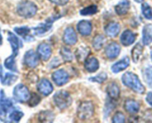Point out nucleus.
I'll use <instances>...</instances> for the list:
<instances>
[{
    "label": "nucleus",
    "mask_w": 152,
    "mask_h": 123,
    "mask_svg": "<svg viewBox=\"0 0 152 123\" xmlns=\"http://www.w3.org/2000/svg\"><path fill=\"white\" fill-rule=\"evenodd\" d=\"M122 82L125 86L131 88L139 94H142L145 91V88L142 84L138 76L132 72H126L124 73L122 76Z\"/></svg>",
    "instance_id": "obj_1"
},
{
    "label": "nucleus",
    "mask_w": 152,
    "mask_h": 123,
    "mask_svg": "<svg viewBox=\"0 0 152 123\" xmlns=\"http://www.w3.org/2000/svg\"><path fill=\"white\" fill-rule=\"evenodd\" d=\"M17 12L23 18H31L37 12V6L31 1H23L17 5Z\"/></svg>",
    "instance_id": "obj_2"
},
{
    "label": "nucleus",
    "mask_w": 152,
    "mask_h": 123,
    "mask_svg": "<svg viewBox=\"0 0 152 123\" xmlns=\"http://www.w3.org/2000/svg\"><path fill=\"white\" fill-rule=\"evenodd\" d=\"M53 101L58 108L63 110L71 105L72 99L68 92L65 91H59L54 95Z\"/></svg>",
    "instance_id": "obj_3"
},
{
    "label": "nucleus",
    "mask_w": 152,
    "mask_h": 123,
    "mask_svg": "<svg viewBox=\"0 0 152 123\" xmlns=\"http://www.w3.org/2000/svg\"><path fill=\"white\" fill-rule=\"evenodd\" d=\"M94 114V106L91 102H81L77 110V115L81 119L85 120L91 118Z\"/></svg>",
    "instance_id": "obj_4"
},
{
    "label": "nucleus",
    "mask_w": 152,
    "mask_h": 123,
    "mask_svg": "<svg viewBox=\"0 0 152 123\" xmlns=\"http://www.w3.org/2000/svg\"><path fill=\"white\" fill-rule=\"evenodd\" d=\"M14 97L17 102L23 103V102H28L30 98V92L28 88L26 85L23 84H19L14 88Z\"/></svg>",
    "instance_id": "obj_5"
},
{
    "label": "nucleus",
    "mask_w": 152,
    "mask_h": 123,
    "mask_svg": "<svg viewBox=\"0 0 152 123\" xmlns=\"http://www.w3.org/2000/svg\"><path fill=\"white\" fill-rule=\"evenodd\" d=\"M61 17V16H57V17H53L48 19L45 22L41 23V24H40L37 27H34V34L37 36L44 35L45 34L49 32V30L52 29L54 22L56 21L57 19H58Z\"/></svg>",
    "instance_id": "obj_6"
},
{
    "label": "nucleus",
    "mask_w": 152,
    "mask_h": 123,
    "mask_svg": "<svg viewBox=\"0 0 152 123\" xmlns=\"http://www.w3.org/2000/svg\"><path fill=\"white\" fill-rule=\"evenodd\" d=\"M13 102L10 99L5 97L3 92H1V99H0V118L5 120L7 113L12 109Z\"/></svg>",
    "instance_id": "obj_7"
},
{
    "label": "nucleus",
    "mask_w": 152,
    "mask_h": 123,
    "mask_svg": "<svg viewBox=\"0 0 152 123\" xmlns=\"http://www.w3.org/2000/svg\"><path fill=\"white\" fill-rule=\"evenodd\" d=\"M39 56L33 50H29L25 53L23 61L27 67L34 68L39 65Z\"/></svg>",
    "instance_id": "obj_8"
},
{
    "label": "nucleus",
    "mask_w": 152,
    "mask_h": 123,
    "mask_svg": "<svg viewBox=\"0 0 152 123\" xmlns=\"http://www.w3.org/2000/svg\"><path fill=\"white\" fill-rule=\"evenodd\" d=\"M37 88V91H39V93L45 96H49L53 91V86H52L51 82L49 79H45V78L40 79L38 82Z\"/></svg>",
    "instance_id": "obj_9"
},
{
    "label": "nucleus",
    "mask_w": 152,
    "mask_h": 123,
    "mask_svg": "<svg viewBox=\"0 0 152 123\" xmlns=\"http://www.w3.org/2000/svg\"><path fill=\"white\" fill-rule=\"evenodd\" d=\"M52 78L58 86H62L68 82L69 74L63 69H59L52 73Z\"/></svg>",
    "instance_id": "obj_10"
},
{
    "label": "nucleus",
    "mask_w": 152,
    "mask_h": 123,
    "mask_svg": "<svg viewBox=\"0 0 152 123\" xmlns=\"http://www.w3.org/2000/svg\"><path fill=\"white\" fill-rule=\"evenodd\" d=\"M63 40L64 43L68 45H74L77 42L78 37L72 27H68L66 28V30H64Z\"/></svg>",
    "instance_id": "obj_11"
},
{
    "label": "nucleus",
    "mask_w": 152,
    "mask_h": 123,
    "mask_svg": "<svg viewBox=\"0 0 152 123\" xmlns=\"http://www.w3.org/2000/svg\"><path fill=\"white\" fill-rule=\"evenodd\" d=\"M120 51V45L118 43L113 42H110L107 45L106 48H105V55L107 58L113 59L119 56Z\"/></svg>",
    "instance_id": "obj_12"
},
{
    "label": "nucleus",
    "mask_w": 152,
    "mask_h": 123,
    "mask_svg": "<svg viewBox=\"0 0 152 123\" xmlns=\"http://www.w3.org/2000/svg\"><path fill=\"white\" fill-rule=\"evenodd\" d=\"M37 54L43 61H48L52 56V48L47 43H41L37 47Z\"/></svg>",
    "instance_id": "obj_13"
},
{
    "label": "nucleus",
    "mask_w": 152,
    "mask_h": 123,
    "mask_svg": "<svg viewBox=\"0 0 152 123\" xmlns=\"http://www.w3.org/2000/svg\"><path fill=\"white\" fill-rule=\"evenodd\" d=\"M77 30L81 35L87 37L90 36L93 30V25L92 23L88 20H82L78 22L77 24Z\"/></svg>",
    "instance_id": "obj_14"
},
{
    "label": "nucleus",
    "mask_w": 152,
    "mask_h": 123,
    "mask_svg": "<svg viewBox=\"0 0 152 123\" xmlns=\"http://www.w3.org/2000/svg\"><path fill=\"white\" fill-rule=\"evenodd\" d=\"M106 92L108 98L113 101L117 100L120 95V89L116 82L110 83L107 87Z\"/></svg>",
    "instance_id": "obj_15"
},
{
    "label": "nucleus",
    "mask_w": 152,
    "mask_h": 123,
    "mask_svg": "<svg viewBox=\"0 0 152 123\" xmlns=\"http://www.w3.org/2000/svg\"><path fill=\"white\" fill-rule=\"evenodd\" d=\"M136 40V34L130 30H125L120 37V41L124 46H129L132 45Z\"/></svg>",
    "instance_id": "obj_16"
},
{
    "label": "nucleus",
    "mask_w": 152,
    "mask_h": 123,
    "mask_svg": "<svg viewBox=\"0 0 152 123\" xmlns=\"http://www.w3.org/2000/svg\"><path fill=\"white\" fill-rule=\"evenodd\" d=\"M84 68L90 73H94L99 68V60L96 57H89L84 61Z\"/></svg>",
    "instance_id": "obj_17"
},
{
    "label": "nucleus",
    "mask_w": 152,
    "mask_h": 123,
    "mask_svg": "<svg viewBox=\"0 0 152 123\" xmlns=\"http://www.w3.org/2000/svg\"><path fill=\"white\" fill-rule=\"evenodd\" d=\"M130 65V59L128 56H125L123 59H122L121 60H119V62L116 63L115 64H113L111 67V70L114 73H119L120 71H122L125 69H126Z\"/></svg>",
    "instance_id": "obj_18"
},
{
    "label": "nucleus",
    "mask_w": 152,
    "mask_h": 123,
    "mask_svg": "<svg viewBox=\"0 0 152 123\" xmlns=\"http://www.w3.org/2000/svg\"><path fill=\"white\" fill-rule=\"evenodd\" d=\"M14 30H15V32L19 36H20L25 41L31 42L34 40L33 36L31 35V29L28 27H27V26L15 27Z\"/></svg>",
    "instance_id": "obj_19"
},
{
    "label": "nucleus",
    "mask_w": 152,
    "mask_h": 123,
    "mask_svg": "<svg viewBox=\"0 0 152 123\" xmlns=\"http://www.w3.org/2000/svg\"><path fill=\"white\" fill-rule=\"evenodd\" d=\"M8 41H9L10 44H11V47H12V55L14 56H17L18 54L19 48L20 47H22V45H20V41L19 40L18 37L14 34L13 33L9 32L8 33Z\"/></svg>",
    "instance_id": "obj_20"
},
{
    "label": "nucleus",
    "mask_w": 152,
    "mask_h": 123,
    "mask_svg": "<svg viewBox=\"0 0 152 123\" xmlns=\"http://www.w3.org/2000/svg\"><path fill=\"white\" fill-rule=\"evenodd\" d=\"M105 34L110 37H116L120 31L119 24L115 22L109 23L104 28Z\"/></svg>",
    "instance_id": "obj_21"
},
{
    "label": "nucleus",
    "mask_w": 152,
    "mask_h": 123,
    "mask_svg": "<svg viewBox=\"0 0 152 123\" xmlns=\"http://www.w3.org/2000/svg\"><path fill=\"white\" fill-rule=\"evenodd\" d=\"M125 111L131 114H136L139 112L140 105L137 101L134 99H127L124 105Z\"/></svg>",
    "instance_id": "obj_22"
},
{
    "label": "nucleus",
    "mask_w": 152,
    "mask_h": 123,
    "mask_svg": "<svg viewBox=\"0 0 152 123\" xmlns=\"http://www.w3.org/2000/svg\"><path fill=\"white\" fill-rule=\"evenodd\" d=\"M131 3L128 0H122L115 6V12L117 15H125L128 12Z\"/></svg>",
    "instance_id": "obj_23"
},
{
    "label": "nucleus",
    "mask_w": 152,
    "mask_h": 123,
    "mask_svg": "<svg viewBox=\"0 0 152 123\" xmlns=\"http://www.w3.org/2000/svg\"><path fill=\"white\" fill-rule=\"evenodd\" d=\"M152 42V24L145 25L142 29V43L149 45Z\"/></svg>",
    "instance_id": "obj_24"
},
{
    "label": "nucleus",
    "mask_w": 152,
    "mask_h": 123,
    "mask_svg": "<svg viewBox=\"0 0 152 123\" xmlns=\"http://www.w3.org/2000/svg\"><path fill=\"white\" fill-rule=\"evenodd\" d=\"M143 52V47L140 43H137L131 50V56L134 63H137L140 61Z\"/></svg>",
    "instance_id": "obj_25"
},
{
    "label": "nucleus",
    "mask_w": 152,
    "mask_h": 123,
    "mask_svg": "<svg viewBox=\"0 0 152 123\" xmlns=\"http://www.w3.org/2000/svg\"><path fill=\"white\" fill-rule=\"evenodd\" d=\"M90 48L87 47H78L75 51V57L76 59H78V61L81 62V61H85L86 59L88 56L89 53H90Z\"/></svg>",
    "instance_id": "obj_26"
},
{
    "label": "nucleus",
    "mask_w": 152,
    "mask_h": 123,
    "mask_svg": "<svg viewBox=\"0 0 152 123\" xmlns=\"http://www.w3.org/2000/svg\"><path fill=\"white\" fill-rule=\"evenodd\" d=\"M38 119L42 122H52L55 119V115L50 111H43L40 113Z\"/></svg>",
    "instance_id": "obj_27"
},
{
    "label": "nucleus",
    "mask_w": 152,
    "mask_h": 123,
    "mask_svg": "<svg viewBox=\"0 0 152 123\" xmlns=\"http://www.w3.org/2000/svg\"><path fill=\"white\" fill-rule=\"evenodd\" d=\"M142 76L148 86L152 88V66L149 65L144 68L142 71Z\"/></svg>",
    "instance_id": "obj_28"
},
{
    "label": "nucleus",
    "mask_w": 152,
    "mask_h": 123,
    "mask_svg": "<svg viewBox=\"0 0 152 123\" xmlns=\"http://www.w3.org/2000/svg\"><path fill=\"white\" fill-rule=\"evenodd\" d=\"M105 42H106V38L102 34H98L93 39V46L96 50H99L102 48Z\"/></svg>",
    "instance_id": "obj_29"
},
{
    "label": "nucleus",
    "mask_w": 152,
    "mask_h": 123,
    "mask_svg": "<svg viewBox=\"0 0 152 123\" xmlns=\"http://www.w3.org/2000/svg\"><path fill=\"white\" fill-rule=\"evenodd\" d=\"M23 116H24V114L20 110L12 109V111H11V113L9 114V119L11 120V122H18L23 118Z\"/></svg>",
    "instance_id": "obj_30"
},
{
    "label": "nucleus",
    "mask_w": 152,
    "mask_h": 123,
    "mask_svg": "<svg viewBox=\"0 0 152 123\" xmlns=\"http://www.w3.org/2000/svg\"><path fill=\"white\" fill-rule=\"evenodd\" d=\"M15 57L14 55L9 56L8 59H6V60L5 61V66L6 67V68H8V70H11L14 72L17 71V65H16L15 62Z\"/></svg>",
    "instance_id": "obj_31"
},
{
    "label": "nucleus",
    "mask_w": 152,
    "mask_h": 123,
    "mask_svg": "<svg viewBox=\"0 0 152 123\" xmlns=\"http://www.w3.org/2000/svg\"><path fill=\"white\" fill-rule=\"evenodd\" d=\"M142 14L143 17L148 20L152 19V8L147 3H142Z\"/></svg>",
    "instance_id": "obj_32"
},
{
    "label": "nucleus",
    "mask_w": 152,
    "mask_h": 123,
    "mask_svg": "<svg viewBox=\"0 0 152 123\" xmlns=\"http://www.w3.org/2000/svg\"><path fill=\"white\" fill-rule=\"evenodd\" d=\"M61 56H62L63 59H64L65 62H72L73 59V56L72 51L70 50V49H69L68 47H63L61 49Z\"/></svg>",
    "instance_id": "obj_33"
},
{
    "label": "nucleus",
    "mask_w": 152,
    "mask_h": 123,
    "mask_svg": "<svg viewBox=\"0 0 152 123\" xmlns=\"http://www.w3.org/2000/svg\"><path fill=\"white\" fill-rule=\"evenodd\" d=\"M98 12V7L96 5H90L80 11V14L82 16H90L96 14Z\"/></svg>",
    "instance_id": "obj_34"
},
{
    "label": "nucleus",
    "mask_w": 152,
    "mask_h": 123,
    "mask_svg": "<svg viewBox=\"0 0 152 123\" xmlns=\"http://www.w3.org/2000/svg\"><path fill=\"white\" fill-rule=\"evenodd\" d=\"M40 101H41V98L37 94L33 93L31 94L30 98L28 100V104L29 105V106L31 107H34L37 106L38 104L40 103Z\"/></svg>",
    "instance_id": "obj_35"
},
{
    "label": "nucleus",
    "mask_w": 152,
    "mask_h": 123,
    "mask_svg": "<svg viewBox=\"0 0 152 123\" xmlns=\"http://www.w3.org/2000/svg\"><path fill=\"white\" fill-rule=\"evenodd\" d=\"M107 74L104 72H102V73H99V74L96 75V76H93V77H90L89 79V80L93 82H97V83H103L104 81L107 80Z\"/></svg>",
    "instance_id": "obj_36"
},
{
    "label": "nucleus",
    "mask_w": 152,
    "mask_h": 123,
    "mask_svg": "<svg viewBox=\"0 0 152 123\" xmlns=\"http://www.w3.org/2000/svg\"><path fill=\"white\" fill-rule=\"evenodd\" d=\"M17 79H18V76L16 75L12 74V73H7L2 79V82L6 85H11V84L14 83L17 80Z\"/></svg>",
    "instance_id": "obj_37"
},
{
    "label": "nucleus",
    "mask_w": 152,
    "mask_h": 123,
    "mask_svg": "<svg viewBox=\"0 0 152 123\" xmlns=\"http://www.w3.org/2000/svg\"><path fill=\"white\" fill-rule=\"evenodd\" d=\"M112 122L113 123H122L125 122V117L122 112H117L113 117Z\"/></svg>",
    "instance_id": "obj_38"
},
{
    "label": "nucleus",
    "mask_w": 152,
    "mask_h": 123,
    "mask_svg": "<svg viewBox=\"0 0 152 123\" xmlns=\"http://www.w3.org/2000/svg\"><path fill=\"white\" fill-rule=\"evenodd\" d=\"M52 3L59 6H64L68 3L69 0H49Z\"/></svg>",
    "instance_id": "obj_39"
},
{
    "label": "nucleus",
    "mask_w": 152,
    "mask_h": 123,
    "mask_svg": "<svg viewBox=\"0 0 152 123\" xmlns=\"http://www.w3.org/2000/svg\"><path fill=\"white\" fill-rule=\"evenodd\" d=\"M145 100L151 106H152V92H148L146 96Z\"/></svg>",
    "instance_id": "obj_40"
},
{
    "label": "nucleus",
    "mask_w": 152,
    "mask_h": 123,
    "mask_svg": "<svg viewBox=\"0 0 152 123\" xmlns=\"http://www.w3.org/2000/svg\"><path fill=\"white\" fill-rule=\"evenodd\" d=\"M134 1L137 2H138V3H142V2L144 0H134Z\"/></svg>",
    "instance_id": "obj_41"
},
{
    "label": "nucleus",
    "mask_w": 152,
    "mask_h": 123,
    "mask_svg": "<svg viewBox=\"0 0 152 123\" xmlns=\"http://www.w3.org/2000/svg\"><path fill=\"white\" fill-rule=\"evenodd\" d=\"M2 36H1V34H0V45L2 44Z\"/></svg>",
    "instance_id": "obj_42"
},
{
    "label": "nucleus",
    "mask_w": 152,
    "mask_h": 123,
    "mask_svg": "<svg viewBox=\"0 0 152 123\" xmlns=\"http://www.w3.org/2000/svg\"><path fill=\"white\" fill-rule=\"evenodd\" d=\"M151 61H152V47L151 48Z\"/></svg>",
    "instance_id": "obj_43"
}]
</instances>
